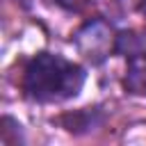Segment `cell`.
Wrapping results in <instances>:
<instances>
[{"label": "cell", "mask_w": 146, "mask_h": 146, "mask_svg": "<svg viewBox=\"0 0 146 146\" xmlns=\"http://www.w3.org/2000/svg\"><path fill=\"white\" fill-rule=\"evenodd\" d=\"M80 52L91 62H103L112 50H116V39L112 34V27L105 21H89L84 23L78 34L73 36Z\"/></svg>", "instance_id": "obj_3"}, {"label": "cell", "mask_w": 146, "mask_h": 146, "mask_svg": "<svg viewBox=\"0 0 146 146\" xmlns=\"http://www.w3.org/2000/svg\"><path fill=\"white\" fill-rule=\"evenodd\" d=\"M116 52H125L128 66L123 87L130 94L146 96V43L135 34H121L116 39Z\"/></svg>", "instance_id": "obj_2"}, {"label": "cell", "mask_w": 146, "mask_h": 146, "mask_svg": "<svg viewBox=\"0 0 146 146\" xmlns=\"http://www.w3.org/2000/svg\"><path fill=\"white\" fill-rule=\"evenodd\" d=\"M84 68L62 55L39 52L23 71V94L34 103H62L80 94L84 84Z\"/></svg>", "instance_id": "obj_1"}, {"label": "cell", "mask_w": 146, "mask_h": 146, "mask_svg": "<svg viewBox=\"0 0 146 146\" xmlns=\"http://www.w3.org/2000/svg\"><path fill=\"white\" fill-rule=\"evenodd\" d=\"M139 9H141V14L146 16V0H139Z\"/></svg>", "instance_id": "obj_4"}]
</instances>
